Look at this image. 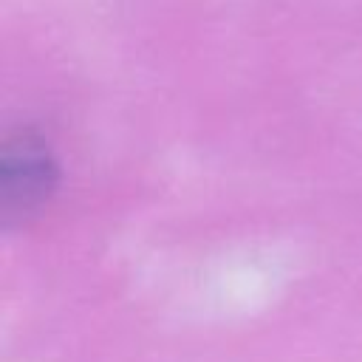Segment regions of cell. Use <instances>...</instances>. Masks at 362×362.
I'll list each match as a JSON object with an SVG mask.
<instances>
[]
</instances>
